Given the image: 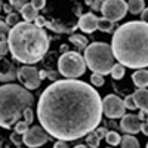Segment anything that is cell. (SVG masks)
<instances>
[{
	"label": "cell",
	"instance_id": "ab89813d",
	"mask_svg": "<svg viewBox=\"0 0 148 148\" xmlns=\"http://www.w3.org/2000/svg\"><path fill=\"white\" fill-rule=\"evenodd\" d=\"M47 74H49L47 71L42 70V71H40V79H42V80H43V79H46V77H47Z\"/></svg>",
	"mask_w": 148,
	"mask_h": 148
},
{
	"label": "cell",
	"instance_id": "9a60e30c",
	"mask_svg": "<svg viewBox=\"0 0 148 148\" xmlns=\"http://www.w3.org/2000/svg\"><path fill=\"white\" fill-rule=\"evenodd\" d=\"M21 16L24 18V21H27V22H31V21H36L37 18H39V14H37V9L34 8L33 3H28L25 5L21 10Z\"/></svg>",
	"mask_w": 148,
	"mask_h": 148
},
{
	"label": "cell",
	"instance_id": "3957f363",
	"mask_svg": "<svg viewBox=\"0 0 148 148\" xmlns=\"http://www.w3.org/2000/svg\"><path fill=\"white\" fill-rule=\"evenodd\" d=\"M8 45L12 58L24 65H31L47 53L51 40L42 27L24 21L10 28Z\"/></svg>",
	"mask_w": 148,
	"mask_h": 148
},
{
	"label": "cell",
	"instance_id": "d4e9b609",
	"mask_svg": "<svg viewBox=\"0 0 148 148\" xmlns=\"http://www.w3.org/2000/svg\"><path fill=\"white\" fill-rule=\"evenodd\" d=\"M19 15L15 14V12H10V14H8V18H6V24L12 28V27H15L16 24H19Z\"/></svg>",
	"mask_w": 148,
	"mask_h": 148
},
{
	"label": "cell",
	"instance_id": "30bf717a",
	"mask_svg": "<svg viewBox=\"0 0 148 148\" xmlns=\"http://www.w3.org/2000/svg\"><path fill=\"white\" fill-rule=\"evenodd\" d=\"M18 79L27 89H37L42 83L40 71L33 65H22L18 68Z\"/></svg>",
	"mask_w": 148,
	"mask_h": 148
},
{
	"label": "cell",
	"instance_id": "b9f144b4",
	"mask_svg": "<svg viewBox=\"0 0 148 148\" xmlns=\"http://www.w3.org/2000/svg\"><path fill=\"white\" fill-rule=\"evenodd\" d=\"M107 148H114V147H107Z\"/></svg>",
	"mask_w": 148,
	"mask_h": 148
},
{
	"label": "cell",
	"instance_id": "6da1fadb",
	"mask_svg": "<svg viewBox=\"0 0 148 148\" xmlns=\"http://www.w3.org/2000/svg\"><path fill=\"white\" fill-rule=\"evenodd\" d=\"M102 99L93 86L65 79L42 92L37 119L52 138L76 141L93 132L102 119Z\"/></svg>",
	"mask_w": 148,
	"mask_h": 148
},
{
	"label": "cell",
	"instance_id": "7c38bea8",
	"mask_svg": "<svg viewBox=\"0 0 148 148\" xmlns=\"http://www.w3.org/2000/svg\"><path fill=\"white\" fill-rule=\"evenodd\" d=\"M98 18L96 15H93L92 12H88L80 16L79 22H77V27L83 31V33H93L95 30H98Z\"/></svg>",
	"mask_w": 148,
	"mask_h": 148
},
{
	"label": "cell",
	"instance_id": "5b68a950",
	"mask_svg": "<svg viewBox=\"0 0 148 148\" xmlns=\"http://www.w3.org/2000/svg\"><path fill=\"white\" fill-rule=\"evenodd\" d=\"M84 59L88 67L96 74H110L114 62V52L113 47L104 42H93L84 49Z\"/></svg>",
	"mask_w": 148,
	"mask_h": 148
},
{
	"label": "cell",
	"instance_id": "603a6c76",
	"mask_svg": "<svg viewBox=\"0 0 148 148\" xmlns=\"http://www.w3.org/2000/svg\"><path fill=\"white\" fill-rule=\"evenodd\" d=\"M99 141H101V138L98 136V133L95 130L90 132L89 135H86V144H88L89 147H92V148H98V147H99Z\"/></svg>",
	"mask_w": 148,
	"mask_h": 148
},
{
	"label": "cell",
	"instance_id": "f6af8a7d",
	"mask_svg": "<svg viewBox=\"0 0 148 148\" xmlns=\"http://www.w3.org/2000/svg\"><path fill=\"white\" fill-rule=\"evenodd\" d=\"M3 148H5V147H3Z\"/></svg>",
	"mask_w": 148,
	"mask_h": 148
},
{
	"label": "cell",
	"instance_id": "9c48e42d",
	"mask_svg": "<svg viewBox=\"0 0 148 148\" xmlns=\"http://www.w3.org/2000/svg\"><path fill=\"white\" fill-rule=\"evenodd\" d=\"M49 139H51V135L43 126H33L22 135L24 145H27L28 148H39Z\"/></svg>",
	"mask_w": 148,
	"mask_h": 148
},
{
	"label": "cell",
	"instance_id": "1f68e13d",
	"mask_svg": "<svg viewBox=\"0 0 148 148\" xmlns=\"http://www.w3.org/2000/svg\"><path fill=\"white\" fill-rule=\"evenodd\" d=\"M31 3L34 5V8L39 10V9H43L45 5H46V0H31Z\"/></svg>",
	"mask_w": 148,
	"mask_h": 148
},
{
	"label": "cell",
	"instance_id": "ac0fdd59",
	"mask_svg": "<svg viewBox=\"0 0 148 148\" xmlns=\"http://www.w3.org/2000/svg\"><path fill=\"white\" fill-rule=\"evenodd\" d=\"M70 42L76 47H79V49H86V47L89 46L88 37H84L83 34H71L70 36Z\"/></svg>",
	"mask_w": 148,
	"mask_h": 148
},
{
	"label": "cell",
	"instance_id": "f1b7e54d",
	"mask_svg": "<svg viewBox=\"0 0 148 148\" xmlns=\"http://www.w3.org/2000/svg\"><path fill=\"white\" fill-rule=\"evenodd\" d=\"M86 3H88L95 12H98V10H101V9H102L104 0H86Z\"/></svg>",
	"mask_w": 148,
	"mask_h": 148
},
{
	"label": "cell",
	"instance_id": "ffe728a7",
	"mask_svg": "<svg viewBox=\"0 0 148 148\" xmlns=\"http://www.w3.org/2000/svg\"><path fill=\"white\" fill-rule=\"evenodd\" d=\"M98 30L102 31V33H111L114 30V22L102 16V18H99V21H98Z\"/></svg>",
	"mask_w": 148,
	"mask_h": 148
},
{
	"label": "cell",
	"instance_id": "4dcf8cb0",
	"mask_svg": "<svg viewBox=\"0 0 148 148\" xmlns=\"http://www.w3.org/2000/svg\"><path fill=\"white\" fill-rule=\"evenodd\" d=\"M33 119H34V113H33V110H31V108H28L25 113H24V120H25L28 125H30V123L33 121Z\"/></svg>",
	"mask_w": 148,
	"mask_h": 148
},
{
	"label": "cell",
	"instance_id": "e575fe53",
	"mask_svg": "<svg viewBox=\"0 0 148 148\" xmlns=\"http://www.w3.org/2000/svg\"><path fill=\"white\" fill-rule=\"evenodd\" d=\"M139 119L142 121H148V110H139Z\"/></svg>",
	"mask_w": 148,
	"mask_h": 148
},
{
	"label": "cell",
	"instance_id": "f546056e",
	"mask_svg": "<svg viewBox=\"0 0 148 148\" xmlns=\"http://www.w3.org/2000/svg\"><path fill=\"white\" fill-rule=\"evenodd\" d=\"M10 141L14 142L16 147H21V145L24 144V141H22V135H21V133H16L15 130H14V133L10 135Z\"/></svg>",
	"mask_w": 148,
	"mask_h": 148
},
{
	"label": "cell",
	"instance_id": "44dd1931",
	"mask_svg": "<svg viewBox=\"0 0 148 148\" xmlns=\"http://www.w3.org/2000/svg\"><path fill=\"white\" fill-rule=\"evenodd\" d=\"M125 73H126V70H125V65L123 64H116L114 67H113V70H111V77H113L114 80H121L123 77H125Z\"/></svg>",
	"mask_w": 148,
	"mask_h": 148
},
{
	"label": "cell",
	"instance_id": "cb8c5ba5",
	"mask_svg": "<svg viewBox=\"0 0 148 148\" xmlns=\"http://www.w3.org/2000/svg\"><path fill=\"white\" fill-rule=\"evenodd\" d=\"M28 129H30V127H28V123L24 120V119H21V120L16 123V125L14 126V130H15L16 133H21V135H24Z\"/></svg>",
	"mask_w": 148,
	"mask_h": 148
},
{
	"label": "cell",
	"instance_id": "4fadbf2b",
	"mask_svg": "<svg viewBox=\"0 0 148 148\" xmlns=\"http://www.w3.org/2000/svg\"><path fill=\"white\" fill-rule=\"evenodd\" d=\"M18 77V70L15 68V65L8 61L6 58L2 59V74H0V80L3 83H8V82H14L15 79Z\"/></svg>",
	"mask_w": 148,
	"mask_h": 148
},
{
	"label": "cell",
	"instance_id": "e0dca14e",
	"mask_svg": "<svg viewBox=\"0 0 148 148\" xmlns=\"http://www.w3.org/2000/svg\"><path fill=\"white\" fill-rule=\"evenodd\" d=\"M127 9L133 15L142 14L144 9H145V0H129L127 2Z\"/></svg>",
	"mask_w": 148,
	"mask_h": 148
},
{
	"label": "cell",
	"instance_id": "5bb4252c",
	"mask_svg": "<svg viewBox=\"0 0 148 148\" xmlns=\"http://www.w3.org/2000/svg\"><path fill=\"white\" fill-rule=\"evenodd\" d=\"M132 82L138 89H145L148 86V70H136L132 74Z\"/></svg>",
	"mask_w": 148,
	"mask_h": 148
},
{
	"label": "cell",
	"instance_id": "7bdbcfd3",
	"mask_svg": "<svg viewBox=\"0 0 148 148\" xmlns=\"http://www.w3.org/2000/svg\"><path fill=\"white\" fill-rule=\"evenodd\" d=\"M147 148H148V142H147Z\"/></svg>",
	"mask_w": 148,
	"mask_h": 148
},
{
	"label": "cell",
	"instance_id": "8d00e7d4",
	"mask_svg": "<svg viewBox=\"0 0 148 148\" xmlns=\"http://www.w3.org/2000/svg\"><path fill=\"white\" fill-rule=\"evenodd\" d=\"M47 77L51 79V80H53V82H58V77H59V71H51L47 74Z\"/></svg>",
	"mask_w": 148,
	"mask_h": 148
},
{
	"label": "cell",
	"instance_id": "52a82bcc",
	"mask_svg": "<svg viewBox=\"0 0 148 148\" xmlns=\"http://www.w3.org/2000/svg\"><path fill=\"white\" fill-rule=\"evenodd\" d=\"M127 10V2L125 0H104L101 14L104 15V18L117 22L126 16Z\"/></svg>",
	"mask_w": 148,
	"mask_h": 148
},
{
	"label": "cell",
	"instance_id": "8992f818",
	"mask_svg": "<svg viewBox=\"0 0 148 148\" xmlns=\"http://www.w3.org/2000/svg\"><path fill=\"white\" fill-rule=\"evenodd\" d=\"M58 71L67 79H77L86 71V59L79 52H64L58 59Z\"/></svg>",
	"mask_w": 148,
	"mask_h": 148
},
{
	"label": "cell",
	"instance_id": "ee69618b",
	"mask_svg": "<svg viewBox=\"0 0 148 148\" xmlns=\"http://www.w3.org/2000/svg\"><path fill=\"white\" fill-rule=\"evenodd\" d=\"M18 148H21V147H18Z\"/></svg>",
	"mask_w": 148,
	"mask_h": 148
},
{
	"label": "cell",
	"instance_id": "60d3db41",
	"mask_svg": "<svg viewBox=\"0 0 148 148\" xmlns=\"http://www.w3.org/2000/svg\"><path fill=\"white\" fill-rule=\"evenodd\" d=\"M74 148H92V147H89L88 144H84V145H83V144H79V145H76Z\"/></svg>",
	"mask_w": 148,
	"mask_h": 148
},
{
	"label": "cell",
	"instance_id": "8fae6325",
	"mask_svg": "<svg viewBox=\"0 0 148 148\" xmlns=\"http://www.w3.org/2000/svg\"><path fill=\"white\" fill-rule=\"evenodd\" d=\"M120 129L126 133H139L141 129H142V120L139 119V116L136 114H125L121 117V121H120Z\"/></svg>",
	"mask_w": 148,
	"mask_h": 148
},
{
	"label": "cell",
	"instance_id": "83f0119b",
	"mask_svg": "<svg viewBox=\"0 0 148 148\" xmlns=\"http://www.w3.org/2000/svg\"><path fill=\"white\" fill-rule=\"evenodd\" d=\"M125 105L127 110H136L138 105H136V101H135V96L133 95H129L125 98Z\"/></svg>",
	"mask_w": 148,
	"mask_h": 148
},
{
	"label": "cell",
	"instance_id": "484cf974",
	"mask_svg": "<svg viewBox=\"0 0 148 148\" xmlns=\"http://www.w3.org/2000/svg\"><path fill=\"white\" fill-rule=\"evenodd\" d=\"M90 83H92V86H95V88H101V86L104 84V77H102V74L93 73L92 76H90Z\"/></svg>",
	"mask_w": 148,
	"mask_h": 148
},
{
	"label": "cell",
	"instance_id": "836d02e7",
	"mask_svg": "<svg viewBox=\"0 0 148 148\" xmlns=\"http://www.w3.org/2000/svg\"><path fill=\"white\" fill-rule=\"evenodd\" d=\"M53 148H70V145L67 144V141H61V139H58V141L55 142Z\"/></svg>",
	"mask_w": 148,
	"mask_h": 148
},
{
	"label": "cell",
	"instance_id": "7402d4cb",
	"mask_svg": "<svg viewBox=\"0 0 148 148\" xmlns=\"http://www.w3.org/2000/svg\"><path fill=\"white\" fill-rule=\"evenodd\" d=\"M105 141H107L108 145L114 147V145H119V144L121 142V136H120L116 130H108L107 136H105Z\"/></svg>",
	"mask_w": 148,
	"mask_h": 148
},
{
	"label": "cell",
	"instance_id": "277c9868",
	"mask_svg": "<svg viewBox=\"0 0 148 148\" xmlns=\"http://www.w3.org/2000/svg\"><path fill=\"white\" fill-rule=\"evenodd\" d=\"M34 104V96L22 86L6 83L0 88V125L10 129Z\"/></svg>",
	"mask_w": 148,
	"mask_h": 148
},
{
	"label": "cell",
	"instance_id": "2e32d148",
	"mask_svg": "<svg viewBox=\"0 0 148 148\" xmlns=\"http://www.w3.org/2000/svg\"><path fill=\"white\" fill-rule=\"evenodd\" d=\"M135 101H136L138 108L141 110H148V89H138L133 93Z\"/></svg>",
	"mask_w": 148,
	"mask_h": 148
},
{
	"label": "cell",
	"instance_id": "7a4b0ae2",
	"mask_svg": "<svg viewBox=\"0 0 148 148\" xmlns=\"http://www.w3.org/2000/svg\"><path fill=\"white\" fill-rule=\"evenodd\" d=\"M111 47L116 59L125 67H148V22L130 21L120 25L113 34Z\"/></svg>",
	"mask_w": 148,
	"mask_h": 148
},
{
	"label": "cell",
	"instance_id": "74e56055",
	"mask_svg": "<svg viewBox=\"0 0 148 148\" xmlns=\"http://www.w3.org/2000/svg\"><path fill=\"white\" fill-rule=\"evenodd\" d=\"M141 132L145 135V136H148V121H142V129Z\"/></svg>",
	"mask_w": 148,
	"mask_h": 148
},
{
	"label": "cell",
	"instance_id": "f35d334b",
	"mask_svg": "<svg viewBox=\"0 0 148 148\" xmlns=\"http://www.w3.org/2000/svg\"><path fill=\"white\" fill-rule=\"evenodd\" d=\"M141 21H144V22H148V8H145V9H144L142 15H141Z\"/></svg>",
	"mask_w": 148,
	"mask_h": 148
},
{
	"label": "cell",
	"instance_id": "d590c367",
	"mask_svg": "<svg viewBox=\"0 0 148 148\" xmlns=\"http://www.w3.org/2000/svg\"><path fill=\"white\" fill-rule=\"evenodd\" d=\"M46 24H47V21L43 16H39V18L36 19V25L37 27H46Z\"/></svg>",
	"mask_w": 148,
	"mask_h": 148
},
{
	"label": "cell",
	"instance_id": "4316f807",
	"mask_svg": "<svg viewBox=\"0 0 148 148\" xmlns=\"http://www.w3.org/2000/svg\"><path fill=\"white\" fill-rule=\"evenodd\" d=\"M28 3H31V0H9V5L12 8H15L16 10H21L24 6L28 5Z\"/></svg>",
	"mask_w": 148,
	"mask_h": 148
},
{
	"label": "cell",
	"instance_id": "d6986e66",
	"mask_svg": "<svg viewBox=\"0 0 148 148\" xmlns=\"http://www.w3.org/2000/svg\"><path fill=\"white\" fill-rule=\"evenodd\" d=\"M120 147L121 148H139V141L133 135H126V136L121 138Z\"/></svg>",
	"mask_w": 148,
	"mask_h": 148
},
{
	"label": "cell",
	"instance_id": "ba28073f",
	"mask_svg": "<svg viewBox=\"0 0 148 148\" xmlns=\"http://www.w3.org/2000/svg\"><path fill=\"white\" fill-rule=\"evenodd\" d=\"M126 105H125V101L119 98L117 95L111 93V95H107L104 99H102V111L104 114L108 117V119H119V117H123L126 113Z\"/></svg>",
	"mask_w": 148,
	"mask_h": 148
},
{
	"label": "cell",
	"instance_id": "d6a6232c",
	"mask_svg": "<svg viewBox=\"0 0 148 148\" xmlns=\"http://www.w3.org/2000/svg\"><path fill=\"white\" fill-rule=\"evenodd\" d=\"M95 132L98 133V136H99V138H105V136H107V133H108L107 127H96Z\"/></svg>",
	"mask_w": 148,
	"mask_h": 148
}]
</instances>
